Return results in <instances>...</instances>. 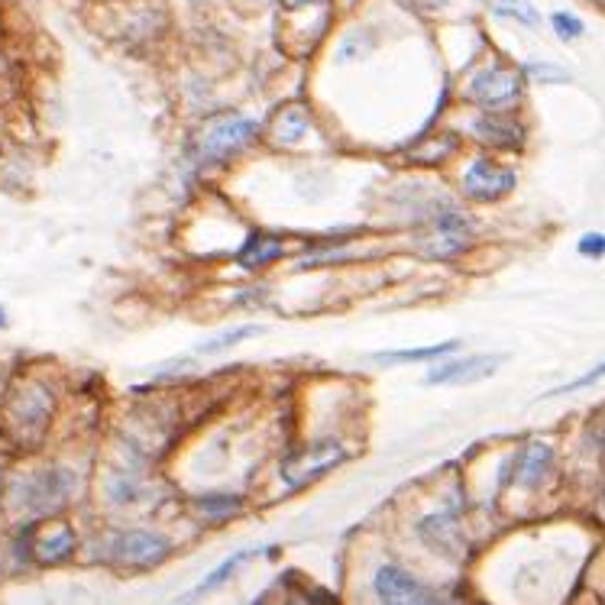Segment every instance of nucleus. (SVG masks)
Segmentation results:
<instances>
[{"instance_id": "1", "label": "nucleus", "mask_w": 605, "mask_h": 605, "mask_svg": "<svg viewBox=\"0 0 605 605\" xmlns=\"http://www.w3.org/2000/svg\"><path fill=\"white\" fill-rule=\"evenodd\" d=\"M49 415H52V399L39 385H27L7 402V434H13L23 444H37Z\"/></svg>"}, {"instance_id": "2", "label": "nucleus", "mask_w": 605, "mask_h": 605, "mask_svg": "<svg viewBox=\"0 0 605 605\" xmlns=\"http://www.w3.org/2000/svg\"><path fill=\"white\" fill-rule=\"evenodd\" d=\"M470 240H473L470 221L456 211H444L424 224V233L417 236V246L427 256H456L470 246Z\"/></svg>"}, {"instance_id": "3", "label": "nucleus", "mask_w": 605, "mask_h": 605, "mask_svg": "<svg viewBox=\"0 0 605 605\" xmlns=\"http://www.w3.org/2000/svg\"><path fill=\"white\" fill-rule=\"evenodd\" d=\"M343 460V447L334 441H321V444H311L299 454H292L282 463V480L289 486H307L314 483L317 476H324L327 470H334Z\"/></svg>"}, {"instance_id": "4", "label": "nucleus", "mask_w": 605, "mask_h": 605, "mask_svg": "<svg viewBox=\"0 0 605 605\" xmlns=\"http://www.w3.org/2000/svg\"><path fill=\"white\" fill-rule=\"evenodd\" d=\"M169 551H172V544L155 531H123L111 544V557L127 567H152V564L165 561Z\"/></svg>"}, {"instance_id": "5", "label": "nucleus", "mask_w": 605, "mask_h": 605, "mask_svg": "<svg viewBox=\"0 0 605 605\" xmlns=\"http://www.w3.org/2000/svg\"><path fill=\"white\" fill-rule=\"evenodd\" d=\"M72 473L69 470H42L37 476H30L23 486H20V502L27 512H52L56 505H62L72 492Z\"/></svg>"}, {"instance_id": "6", "label": "nucleus", "mask_w": 605, "mask_h": 605, "mask_svg": "<svg viewBox=\"0 0 605 605\" xmlns=\"http://www.w3.org/2000/svg\"><path fill=\"white\" fill-rule=\"evenodd\" d=\"M260 127L256 120H246V117H228V120H218L204 140H201V155L204 159H228L233 152H240L250 140H256Z\"/></svg>"}, {"instance_id": "7", "label": "nucleus", "mask_w": 605, "mask_h": 605, "mask_svg": "<svg viewBox=\"0 0 605 605\" xmlns=\"http://www.w3.org/2000/svg\"><path fill=\"white\" fill-rule=\"evenodd\" d=\"M470 94H473L476 104H483V108H490V111H495V108H508V104H515L518 94H522V75H515L512 69L492 65V69H483L480 75L473 78Z\"/></svg>"}, {"instance_id": "8", "label": "nucleus", "mask_w": 605, "mask_h": 605, "mask_svg": "<svg viewBox=\"0 0 605 605\" xmlns=\"http://www.w3.org/2000/svg\"><path fill=\"white\" fill-rule=\"evenodd\" d=\"M463 191L473 198V201H498L505 198L508 191H515V172L495 165L490 159H476L466 175H463Z\"/></svg>"}, {"instance_id": "9", "label": "nucleus", "mask_w": 605, "mask_h": 605, "mask_svg": "<svg viewBox=\"0 0 605 605\" xmlns=\"http://www.w3.org/2000/svg\"><path fill=\"white\" fill-rule=\"evenodd\" d=\"M373 586H376V596L382 603H434L437 599L424 583H417L409 569L395 567V564L379 567Z\"/></svg>"}, {"instance_id": "10", "label": "nucleus", "mask_w": 605, "mask_h": 605, "mask_svg": "<svg viewBox=\"0 0 605 605\" xmlns=\"http://www.w3.org/2000/svg\"><path fill=\"white\" fill-rule=\"evenodd\" d=\"M502 363H505L502 353H495V356H463V360H451V363L431 370L424 382L427 385H466V382L490 379Z\"/></svg>"}, {"instance_id": "11", "label": "nucleus", "mask_w": 605, "mask_h": 605, "mask_svg": "<svg viewBox=\"0 0 605 605\" xmlns=\"http://www.w3.org/2000/svg\"><path fill=\"white\" fill-rule=\"evenodd\" d=\"M421 541L444 554V557H460L463 554V534L456 528L454 515H431L421 522Z\"/></svg>"}, {"instance_id": "12", "label": "nucleus", "mask_w": 605, "mask_h": 605, "mask_svg": "<svg viewBox=\"0 0 605 605\" xmlns=\"http://www.w3.org/2000/svg\"><path fill=\"white\" fill-rule=\"evenodd\" d=\"M551 463H554V454L547 444H528L522 454L515 456L512 463V473H515V483L525 486V490H537L547 473H551Z\"/></svg>"}, {"instance_id": "13", "label": "nucleus", "mask_w": 605, "mask_h": 605, "mask_svg": "<svg viewBox=\"0 0 605 605\" xmlns=\"http://www.w3.org/2000/svg\"><path fill=\"white\" fill-rule=\"evenodd\" d=\"M473 130H476L480 140H486L492 147H502V150H518L522 140H525L522 127H515V123L505 120V117H480V120L473 123Z\"/></svg>"}, {"instance_id": "14", "label": "nucleus", "mask_w": 605, "mask_h": 605, "mask_svg": "<svg viewBox=\"0 0 605 605\" xmlns=\"http://www.w3.org/2000/svg\"><path fill=\"white\" fill-rule=\"evenodd\" d=\"M72 551H75V531L72 528L62 525V528L39 534L37 557L42 564H59V561H65Z\"/></svg>"}, {"instance_id": "15", "label": "nucleus", "mask_w": 605, "mask_h": 605, "mask_svg": "<svg viewBox=\"0 0 605 605\" xmlns=\"http://www.w3.org/2000/svg\"><path fill=\"white\" fill-rule=\"evenodd\" d=\"M456 346H460V343L447 341V343H437V346H417V350H392V353H376V356H373V363H379V366L421 363V360H437V356L451 353V350H456Z\"/></svg>"}, {"instance_id": "16", "label": "nucleus", "mask_w": 605, "mask_h": 605, "mask_svg": "<svg viewBox=\"0 0 605 605\" xmlns=\"http://www.w3.org/2000/svg\"><path fill=\"white\" fill-rule=\"evenodd\" d=\"M304 133H307V111L302 104H292L275 117V140L279 143H299Z\"/></svg>"}, {"instance_id": "17", "label": "nucleus", "mask_w": 605, "mask_h": 605, "mask_svg": "<svg viewBox=\"0 0 605 605\" xmlns=\"http://www.w3.org/2000/svg\"><path fill=\"white\" fill-rule=\"evenodd\" d=\"M279 256H282V243L275 236H250L246 246H243V253H240V263L256 269V265L272 263Z\"/></svg>"}, {"instance_id": "18", "label": "nucleus", "mask_w": 605, "mask_h": 605, "mask_svg": "<svg viewBox=\"0 0 605 605\" xmlns=\"http://www.w3.org/2000/svg\"><path fill=\"white\" fill-rule=\"evenodd\" d=\"M495 13L498 17H512V20H518L525 27H537L541 23L537 10L531 7L528 0H495Z\"/></svg>"}, {"instance_id": "19", "label": "nucleus", "mask_w": 605, "mask_h": 605, "mask_svg": "<svg viewBox=\"0 0 605 605\" xmlns=\"http://www.w3.org/2000/svg\"><path fill=\"white\" fill-rule=\"evenodd\" d=\"M260 334V327H240V331H228V334H218L214 341H208L201 346V353H218V350H228V346H236V343L250 341V337H256Z\"/></svg>"}, {"instance_id": "20", "label": "nucleus", "mask_w": 605, "mask_h": 605, "mask_svg": "<svg viewBox=\"0 0 605 605\" xmlns=\"http://www.w3.org/2000/svg\"><path fill=\"white\" fill-rule=\"evenodd\" d=\"M246 557H250V551H243V554H233L228 564H221V567L214 569V573H211V576H208V579H204V583L198 586V593H208V589H218V586H221V583H224L228 576H233V573L240 569V564H243Z\"/></svg>"}, {"instance_id": "21", "label": "nucleus", "mask_w": 605, "mask_h": 605, "mask_svg": "<svg viewBox=\"0 0 605 605\" xmlns=\"http://www.w3.org/2000/svg\"><path fill=\"white\" fill-rule=\"evenodd\" d=\"M201 505V515H208V518H224V515H230V512H236V498H230V495H221V498H201L198 502Z\"/></svg>"}, {"instance_id": "22", "label": "nucleus", "mask_w": 605, "mask_h": 605, "mask_svg": "<svg viewBox=\"0 0 605 605\" xmlns=\"http://www.w3.org/2000/svg\"><path fill=\"white\" fill-rule=\"evenodd\" d=\"M551 23H554V30H557V37L561 39L583 37V23H579L573 13H554V17H551Z\"/></svg>"}, {"instance_id": "23", "label": "nucleus", "mask_w": 605, "mask_h": 605, "mask_svg": "<svg viewBox=\"0 0 605 605\" xmlns=\"http://www.w3.org/2000/svg\"><path fill=\"white\" fill-rule=\"evenodd\" d=\"M525 75L537 78V81H569L564 69H557V65H534V62L525 65Z\"/></svg>"}, {"instance_id": "24", "label": "nucleus", "mask_w": 605, "mask_h": 605, "mask_svg": "<svg viewBox=\"0 0 605 605\" xmlns=\"http://www.w3.org/2000/svg\"><path fill=\"white\" fill-rule=\"evenodd\" d=\"M603 246H605L603 233H586L583 243H579V253H583V256H603Z\"/></svg>"}, {"instance_id": "25", "label": "nucleus", "mask_w": 605, "mask_h": 605, "mask_svg": "<svg viewBox=\"0 0 605 605\" xmlns=\"http://www.w3.org/2000/svg\"><path fill=\"white\" fill-rule=\"evenodd\" d=\"M415 7H421V10H437V7H444L447 0H412Z\"/></svg>"}, {"instance_id": "26", "label": "nucleus", "mask_w": 605, "mask_h": 605, "mask_svg": "<svg viewBox=\"0 0 605 605\" xmlns=\"http://www.w3.org/2000/svg\"><path fill=\"white\" fill-rule=\"evenodd\" d=\"M307 3H321V0H285L289 10H299V7H307Z\"/></svg>"}, {"instance_id": "27", "label": "nucleus", "mask_w": 605, "mask_h": 605, "mask_svg": "<svg viewBox=\"0 0 605 605\" xmlns=\"http://www.w3.org/2000/svg\"><path fill=\"white\" fill-rule=\"evenodd\" d=\"M3 321H7V314H3V307H0V327H3Z\"/></svg>"}]
</instances>
